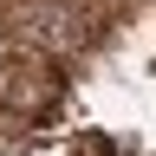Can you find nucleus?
I'll return each instance as SVG.
<instances>
[{
    "mask_svg": "<svg viewBox=\"0 0 156 156\" xmlns=\"http://www.w3.org/2000/svg\"><path fill=\"white\" fill-rule=\"evenodd\" d=\"M13 65V46H7V33H0V72H7Z\"/></svg>",
    "mask_w": 156,
    "mask_h": 156,
    "instance_id": "nucleus-3",
    "label": "nucleus"
},
{
    "mask_svg": "<svg viewBox=\"0 0 156 156\" xmlns=\"http://www.w3.org/2000/svg\"><path fill=\"white\" fill-rule=\"evenodd\" d=\"M0 98H7L13 111H46L58 98V72L46 65V58H20L13 52V65L0 72Z\"/></svg>",
    "mask_w": 156,
    "mask_h": 156,
    "instance_id": "nucleus-2",
    "label": "nucleus"
},
{
    "mask_svg": "<svg viewBox=\"0 0 156 156\" xmlns=\"http://www.w3.org/2000/svg\"><path fill=\"white\" fill-rule=\"evenodd\" d=\"M20 26H26V46L33 52H72L78 39H85V13H78V0H26L20 7Z\"/></svg>",
    "mask_w": 156,
    "mask_h": 156,
    "instance_id": "nucleus-1",
    "label": "nucleus"
}]
</instances>
